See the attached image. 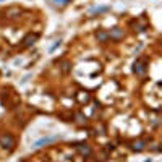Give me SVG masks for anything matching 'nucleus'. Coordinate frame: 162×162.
Wrapping results in <instances>:
<instances>
[{"label": "nucleus", "mask_w": 162, "mask_h": 162, "mask_svg": "<svg viewBox=\"0 0 162 162\" xmlns=\"http://www.w3.org/2000/svg\"><path fill=\"white\" fill-rule=\"evenodd\" d=\"M133 71L136 75H144L146 73V62L144 60H136L135 65H133Z\"/></svg>", "instance_id": "nucleus-1"}, {"label": "nucleus", "mask_w": 162, "mask_h": 162, "mask_svg": "<svg viewBox=\"0 0 162 162\" xmlns=\"http://www.w3.org/2000/svg\"><path fill=\"white\" fill-rule=\"evenodd\" d=\"M0 144L7 149V148H11L15 144V140H13V136L11 135H3L2 138H0Z\"/></svg>", "instance_id": "nucleus-2"}, {"label": "nucleus", "mask_w": 162, "mask_h": 162, "mask_svg": "<svg viewBox=\"0 0 162 162\" xmlns=\"http://www.w3.org/2000/svg\"><path fill=\"white\" fill-rule=\"evenodd\" d=\"M76 149L79 151L81 156H91V148L86 143H78L76 144Z\"/></svg>", "instance_id": "nucleus-3"}, {"label": "nucleus", "mask_w": 162, "mask_h": 162, "mask_svg": "<svg viewBox=\"0 0 162 162\" xmlns=\"http://www.w3.org/2000/svg\"><path fill=\"white\" fill-rule=\"evenodd\" d=\"M36 40H37V34H28V36L23 39V44H25V47H29V45H33Z\"/></svg>", "instance_id": "nucleus-4"}, {"label": "nucleus", "mask_w": 162, "mask_h": 162, "mask_svg": "<svg viewBox=\"0 0 162 162\" xmlns=\"http://www.w3.org/2000/svg\"><path fill=\"white\" fill-rule=\"evenodd\" d=\"M109 37H114V39H122L123 37V29H120V28H114L109 33Z\"/></svg>", "instance_id": "nucleus-5"}, {"label": "nucleus", "mask_w": 162, "mask_h": 162, "mask_svg": "<svg viewBox=\"0 0 162 162\" xmlns=\"http://www.w3.org/2000/svg\"><path fill=\"white\" fill-rule=\"evenodd\" d=\"M96 37H97V40H101V42H107V40L110 39V37H109V33L104 31V29L97 31V33H96Z\"/></svg>", "instance_id": "nucleus-6"}, {"label": "nucleus", "mask_w": 162, "mask_h": 162, "mask_svg": "<svg viewBox=\"0 0 162 162\" xmlns=\"http://www.w3.org/2000/svg\"><path fill=\"white\" fill-rule=\"evenodd\" d=\"M59 136H50V138H42V140H39V141H36L34 143V148H40L42 144H47V143H50V141H55Z\"/></svg>", "instance_id": "nucleus-7"}, {"label": "nucleus", "mask_w": 162, "mask_h": 162, "mask_svg": "<svg viewBox=\"0 0 162 162\" xmlns=\"http://www.w3.org/2000/svg\"><path fill=\"white\" fill-rule=\"evenodd\" d=\"M133 149H135V151H141V149H144V141L133 143Z\"/></svg>", "instance_id": "nucleus-8"}, {"label": "nucleus", "mask_w": 162, "mask_h": 162, "mask_svg": "<svg viewBox=\"0 0 162 162\" xmlns=\"http://www.w3.org/2000/svg\"><path fill=\"white\" fill-rule=\"evenodd\" d=\"M68 68H70V63L65 62V63H63V71H68Z\"/></svg>", "instance_id": "nucleus-9"}, {"label": "nucleus", "mask_w": 162, "mask_h": 162, "mask_svg": "<svg viewBox=\"0 0 162 162\" xmlns=\"http://www.w3.org/2000/svg\"><path fill=\"white\" fill-rule=\"evenodd\" d=\"M57 3H60V5H67L68 2H70V0H55Z\"/></svg>", "instance_id": "nucleus-10"}]
</instances>
